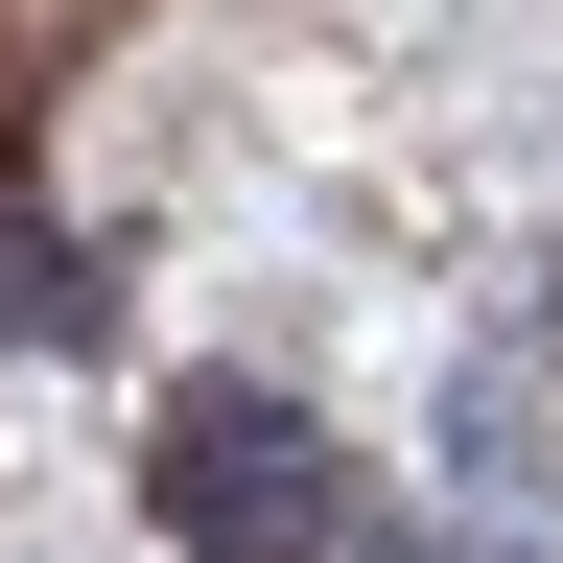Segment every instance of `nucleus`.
I'll return each instance as SVG.
<instances>
[{"label": "nucleus", "instance_id": "1", "mask_svg": "<svg viewBox=\"0 0 563 563\" xmlns=\"http://www.w3.org/2000/svg\"><path fill=\"white\" fill-rule=\"evenodd\" d=\"M141 493H165L188 563H329V446H306V399H258V376H188Z\"/></svg>", "mask_w": 563, "mask_h": 563}, {"label": "nucleus", "instance_id": "2", "mask_svg": "<svg viewBox=\"0 0 563 563\" xmlns=\"http://www.w3.org/2000/svg\"><path fill=\"white\" fill-rule=\"evenodd\" d=\"M70 329H95V282H70V235H47V211H0V352H70Z\"/></svg>", "mask_w": 563, "mask_h": 563}]
</instances>
